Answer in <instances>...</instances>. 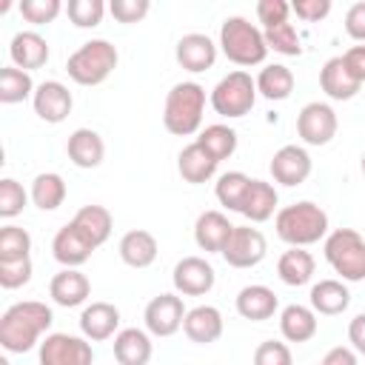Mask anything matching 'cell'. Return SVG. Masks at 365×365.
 <instances>
[{"mask_svg": "<svg viewBox=\"0 0 365 365\" xmlns=\"http://www.w3.org/2000/svg\"><path fill=\"white\" fill-rule=\"evenodd\" d=\"M51 322H54V314L46 302H37V299L14 302L0 317V345H3V351H9V354L31 351L40 342V336L51 328Z\"/></svg>", "mask_w": 365, "mask_h": 365, "instance_id": "obj_1", "label": "cell"}, {"mask_svg": "<svg viewBox=\"0 0 365 365\" xmlns=\"http://www.w3.org/2000/svg\"><path fill=\"white\" fill-rule=\"evenodd\" d=\"M274 228H277V237L288 242L291 248H305L328 237V214L317 202L302 200V202L279 208Z\"/></svg>", "mask_w": 365, "mask_h": 365, "instance_id": "obj_2", "label": "cell"}, {"mask_svg": "<svg viewBox=\"0 0 365 365\" xmlns=\"http://www.w3.org/2000/svg\"><path fill=\"white\" fill-rule=\"evenodd\" d=\"M202 108H205V88L194 80L177 83L165 94L163 108V125L174 137H191L202 125Z\"/></svg>", "mask_w": 365, "mask_h": 365, "instance_id": "obj_3", "label": "cell"}, {"mask_svg": "<svg viewBox=\"0 0 365 365\" xmlns=\"http://www.w3.org/2000/svg\"><path fill=\"white\" fill-rule=\"evenodd\" d=\"M220 48L237 66H259L268 57L265 34L245 17H225L220 26Z\"/></svg>", "mask_w": 365, "mask_h": 365, "instance_id": "obj_4", "label": "cell"}, {"mask_svg": "<svg viewBox=\"0 0 365 365\" xmlns=\"http://www.w3.org/2000/svg\"><path fill=\"white\" fill-rule=\"evenodd\" d=\"M117 60L120 54L108 40H88L66 60V71L77 86H100L111 77Z\"/></svg>", "mask_w": 365, "mask_h": 365, "instance_id": "obj_5", "label": "cell"}, {"mask_svg": "<svg viewBox=\"0 0 365 365\" xmlns=\"http://www.w3.org/2000/svg\"><path fill=\"white\" fill-rule=\"evenodd\" d=\"M325 259L342 282L365 279V240L354 228H336L325 237Z\"/></svg>", "mask_w": 365, "mask_h": 365, "instance_id": "obj_6", "label": "cell"}, {"mask_svg": "<svg viewBox=\"0 0 365 365\" xmlns=\"http://www.w3.org/2000/svg\"><path fill=\"white\" fill-rule=\"evenodd\" d=\"M257 103V80L237 68V71H228L214 88H211V108L220 114V117H245Z\"/></svg>", "mask_w": 365, "mask_h": 365, "instance_id": "obj_7", "label": "cell"}, {"mask_svg": "<svg viewBox=\"0 0 365 365\" xmlns=\"http://www.w3.org/2000/svg\"><path fill=\"white\" fill-rule=\"evenodd\" d=\"M94 351L86 336L74 334H46L40 342V365H91Z\"/></svg>", "mask_w": 365, "mask_h": 365, "instance_id": "obj_8", "label": "cell"}, {"mask_svg": "<svg viewBox=\"0 0 365 365\" xmlns=\"http://www.w3.org/2000/svg\"><path fill=\"white\" fill-rule=\"evenodd\" d=\"M265 251H268V242H265L259 228L234 225V231H231V237L222 248V259L231 268H254L265 259Z\"/></svg>", "mask_w": 365, "mask_h": 365, "instance_id": "obj_9", "label": "cell"}, {"mask_svg": "<svg viewBox=\"0 0 365 365\" xmlns=\"http://www.w3.org/2000/svg\"><path fill=\"white\" fill-rule=\"evenodd\" d=\"M336 111L328 103H308L297 114V134L305 145H328L336 137Z\"/></svg>", "mask_w": 365, "mask_h": 365, "instance_id": "obj_10", "label": "cell"}, {"mask_svg": "<svg viewBox=\"0 0 365 365\" xmlns=\"http://www.w3.org/2000/svg\"><path fill=\"white\" fill-rule=\"evenodd\" d=\"M171 282H174L177 294H182V297H202L214 288L217 274H214V265L205 257H182L174 265Z\"/></svg>", "mask_w": 365, "mask_h": 365, "instance_id": "obj_11", "label": "cell"}, {"mask_svg": "<svg viewBox=\"0 0 365 365\" xmlns=\"http://www.w3.org/2000/svg\"><path fill=\"white\" fill-rule=\"evenodd\" d=\"M185 305L177 294H160L154 297L148 305H145V328L148 334L154 336H174L180 328H182V319H185Z\"/></svg>", "mask_w": 365, "mask_h": 365, "instance_id": "obj_12", "label": "cell"}, {"mask_svg": "<svg viewBox=\"0 0 365 365\" xmlns=\"http://www.w3.org/2000/svg\"><path fill=\"white\" fill-rule=\"evenodd\" d=\"M268 168H271L274 182L294 188V185H302L311 177L314 165H311V154L302 145H282L279 151H274Z\"/></svg>", "mask_w": 365, "mask_h": 365, "instance_id": "obj_13", "label": "cell"}, {"mask_svg": "<svg viewBox=\"0 0 365 365\" xmlns=\"http://www.w3.org/2000/svg\"><path fill=\"white\" fill-rule=\"evenodd\" d=\"M31 103H34V114H37L40 120L57 125V123H63V120L71 114L74 97H71V91H68L60 80H46V83H40V86L34 88Z\"/></svg>", "mask_w": 365, "mask_h": 365, "instance_id": "obj_14", "label": "cell"}, {"mask_svg": "<svg viewBox=\"0 0 365 365\" xmlns=\"http://www.w3.org/2000/svg\"><path fill=\"white\" fill-rule=\"evenodd\" d=\"M174 57L177 63L185 68V71H208L214 63H217V46L208 34H200V31H191V34H182L177 40V48H174Z\"/></svg>", "mask_w": 365, "mask_h": 365, "instance_id": "obj_15", "label": "cell"}, {"mask_svg": "<svg viewBox=\"0 0 365 365\" xmlns=\"http://www.w3.org/2000/svg\"><path fill=\"white\" fill-rule=\"evenodd\" d=\"M91 251L94 245L86 240V234L74 222H66L51 240V254L63 268H80L83 262H88Z\"/></svg>", "mask_w": 365, "mask_h": 365, "instance_id": "obj_16", "label": "cell"}, {"mask_svg": "<svg viewBox=\"0 0 365 365\" xmlns=\"http://www.w3.org/2000/svg\"><path fill=\"white\" fill-rule=\"evenodd\" d=\"M120 328V311L111 302H91L80 314V331L88 342H103L117 336Z\"/></svg>", "mask_w": 365, "mask_h": 365, "instance_id": "obj_17", "label": "cell"}, {"mask_svg": "<svg viewBox=\"0 0 365 365\" xmlns=\"http://www.w3.org/2000/svg\"><path fill=\"white\" fill-rule=\"evenodd\" d=\"M48 294H51V299H54L57 305H63V308H77V305H83V302L88 299L91 282H88V277H86L83 271H77V268H63V271H57V274L51 277Z\"/></svg>", "mask_w": 365, "mask_h": 365, "instance_id": "obj_18", "label": "cell"}, {"mask_svg": "<svg viewBox=\"0 0 365 365\" xmlns=\"http://www.w3.org/2000/svg\"><path fill=\"white\" fill-rule=\"evenodd\" d=\"M182 331L197 345L217 342L222 336V314H220V308H214V305H197V308H191L185 314V319H182Z\"/></svg>", "mask_w": 365, "mask_h": 365, "instance_id": "obj_19", "label": "cell"}, {"mask_svg": "<svg viewBox=\"0 0 365 365\" xmlns=\"http://www.w3.org/2000/svg\"><path fill=\"white\" fill-rule=\"evenodd\" d=\"M231 231H234V225L228 222V217L222 211H202L194 222V240L208 254H222Z\"/></svg>", "mask_w": 365, "mask_h": 365, "instance_id": "obj_20", "label": "cell"}, {"mask_svg": "<svg viewBox=\"0 0 365 365\" xmlns=\"http://www.w3.org/2000/svg\"><path fill=\"white\" fill-rule=\"evenodd\" d=\"M9 54H11V63L23 71H34V68H43L46 60H48V43L46 37H40L37 31H17L9 43Z\"/></svg>", "mask_w": 365, "mask_h": 365, "instance_id": "obj_21", "label": "cell"}, {"mask_svg": "<svg viewBox=\"0 0 365 365\" xmlns=\"http://www.w3.org/2000/svg\"><path fill=\"white\" fill-rule=\"evenodd\" d=\"M66 154L77 168H97L106 157V143L94 128H77L68 134Z\"/></svg>", "mask_w": 365, "mask_h": 365, "instance_id": "obj_22", "label": "cell"}, {"mask_svg": "<svg viewBox=\"0 0 365 365\" xmlns=\"http://www.w3.org/2000/svg\"><path fill=\"white\" fill-rule=\"evenodd\" d=\"M237 314L242 319H251V322H262V319H271L279 308L277 302V294L268 288V285H245L240 294H237Z\"/></svg>", "mask_w": 365, "mask_h": 365, "instance_id": "obj_23", "label": "cell"}, {"mask_svg": "<svg viewBox=\"0 0 365 365\" xmlns=\"http://www.w3.org/2000/svg\"><path fill=\"white\" fill-rule=\"evenodd\" d=\"M217 160L194 140V143H188L182 151H180V157H177V171H180V177L185 180V182H191V185H200V182H208L214 174H217Z\"/></svg>", "mask_w": 365, "mask_h": 365, "instance_id": "obj_24", "label": "cell"}, {"mask_svg": "<svg viewBox=\"0 0 365 365\" xmlns=\"http://www.w3.org/2000/svg\"><path fill=\"white\" fill-rule=\"evenodd\" d=\"M157 237L145 228H134V231H125L123 240H120V259L128 265V268H148L154 259H157Z\"/></svg>", "mask_w": 365, "mask_h": 365, "instance_id": "obj_25", "label": "cell"}, {"mask_svg": "<svg viewBox=\"0 0 365 365\" xmlns=\"http://www.w3.org/2000/svg\"><path fill=\"white\" fill-rule=\"evenodd\" d=\"M319 86L331 100H351L362 88V83L348 71L342 57H331L319 71Z\"/></svg>", "mask_w": 365, "mask_h": 365, "instance_id": "obj_26", "label": "cell"}, {"mask_svg": "<svg viewBox=\"0 0 365 365\" xmlns=\"http://www.w3.org/2000/svg\"><path fill=\"white\" fill-rule=\"evenodd\" d=\"M317 328H319L317 311L308 305L294 302V305H285L279 314V331L288 342H308L317 336Z\"/></svg>", "mask_w": 365, "mask_h": 365, "instance_id": "obj_27", "label": "cell"}, {"mask_svg": "<svg viewBox=\"0 0 365 365\" xmlns=\"http://www.w3.org/2000/svg\"><path fill=\"white\" fill-rule=\"evenodd\" d=\"M154 348L151 336L140 328H123L114 336V359L120 365H148Z\"/></svg>", "mask_w": 365, "mask_h": 365, "instance_id": "obj_28", "label": "cell"}, {"mask_svg": "<svg viewBox=\"0 0 365 365\" xmlns=\"http://www.w3.org/2000/svg\"><path fill=\"white\" fill-rule=\"evenodd\" d=\"M277 202H279V194H277V188H274L271 182H265V180H251L240 214H242L248 222H265V220L274 217Z\"/></svg>", "mask_w": 365, "mask_h": 365, "instance_id": "obj_29", "label": "cell"}, {"mask_svg": "<svg viewBox=\"0 0 365 365\" xmlns=\"http://www.w3.org/2000/svg\"><path fill=\"white\" fill-rule=\"evenodd\" d=\"M351 305V291L342 279H319L311 288V308L322 317H336Z\"/></svg>", "mask_w": 365, "mask_h": 365, "instance_id": "obj_30", "label": "cell"}, {"mask_svg": "<svg viewBox=\"0 0 365 365\" xmlns=\"http://www.w3.org/2000/svg\"><path fill=\"white\" fill-rule=\"evenodd\" d=\"M71 222L86 234V240H88L94 248H100V245L111 237V228H114L111 211H108L106 205H83V208L74 214Z\"/></svg>", "mask_w": 365, "mask_h": 365, "instance_id": "obj_31", "label": "cell"}, {"mask_svg": "<svg viewBox=\"0 0 365 365\" xmlns=\"http://www.w3.org/2000/svg\"><path fill=\"white\" fill-rule=\"evenodd\" d=\"M314 268H317V262H314V257H311L305 248H288V251H282L279 259H277V274H279V279H282L285 285H291V288H299V285L311 282Z\"/></svg>", "mask_w": 365, "mask_h": 365, "instance_id": "obj_32", "label": "cell"}, {"mask_svg": "<svg viewBox=\"0 0 365 365\" xmlns=\"http://www.w3.org/2000/svg\"><path fill=\"white\" fill-rule=\"evenodd\" d=\"M294 71L282 63H271L257 74V94H262L265 100H285L294 91Z\"/></svg>", "mask_w": 365, "mask_h": 365, "instance_id": "obj_33", "label": "cell"}, {"mask_svg": "<svg viewBox=\"0 0 365 365\" xmlns=\"http://www.w3.org/2000/svg\"><path fill=\"white\" fill-rule=\"evenodd\" d=\"M66 200V180L54 171H46V174H37L34 182H31V202L40 208V211H54L60 208Z\"/></svg>", "mask_w": 365, "mask_h": 365, "instance_id": "obj_34", "label": "cell"}, {"mask_svg": "<svg viewBox=\"0 0 365 365\" xmlns=\"http://www.w3.org/2000/svg\"><path fill=\"white\" fill-rule=\"evenodd\" d=\"M34 80L29 71L17 68V66H6L0 68V103L11 106V103H23L29 97H34Z\"/></svg>", "mask_w": 365, "mask_h": 365, "instance_id": "obj_35", "label": "cell"}, {"mask_svg": "<svg viewBox=\"0 0 365 365\" xmlns=\"http://www.w3.org/2000/svg\"><path fill=\"white\" fill-rule=\"evenodd\" d=\"M197 143H200L217 163H222V160H228V157L237 151V131L228 128V125H222V123H214V125H205V128L200 131Z\"/></svg>", "mask_w": 365, "mask_h": 365, "instance_id": "obj_36", "label": "cell"}, {"mask_svg": "<svg viewBox=\"0 0 365 365\" xmlns=\"http://www.w3.org/2000/svg\"><path fill=\"white\" fill-rule=\"evenodd\" d=\"M248 185H251V177H248V174H242V171H225V174L217 180L214 194H217L220 205H225L228 211H242Z\"/></svg>", "mask_w": 365, "mask_h": 365, "instance_id": "obj_37", "label": "cell"}, {"mask_svg": "<svg viewBox=\"0 0 365 365\" xmlns=\"http://www.w3.org/2000/svg\"><path fill=\"white\" fill-rule=\"evenodd\" d=\"M31 251V237L20 225H3L0 228V262L26 259Z\"/></svg>", "mask_w": 365, "mask_h": 365, "instance_id": "obj_38", "label": "cell"}, {"mask_svg": "<svg viewBox=\"0 0 365 365\" xmlns=\"http://www.w3.org/2000/svg\"><path fill=\"white\" fill-rule=\"evenodd\" d=\"M262 34H265V46L274 48L277 54H285V57H299V54H302V40H299L294 23L271 26V29H265Z\"/></svg>", "mask_w": 365, "mask_h": 365, "instance_id": "obj_39", "label": "cell"}, {"mask_svg": "<svg viewBox=\"0 0 365 365\" xmlns=\"http://www.w3.org/2000/svg\"><path fill=\"white\" fill-rule=\"evenodd\" d=\"M66 14L77 29H94V26H100V20L106 14V3L103 0H68Z\"/></svg>", "mask_w": 365, "mask_h": 365, "instance_id": "obj_40", "label": "cell"}, {"mask_svg": "<svg viewBox=\"0 0 365 365\" xmlns=\"http://www.w3.org/2000/svg\"><path fill=\"white\" fill-rule=\"evenodd\" d=\"M29 197H31V194H26V188H23L17 180H11V177L0 180V217H3V220L17 217V214L26 208Z\"/></svg>", "mask_w": 365, "mask_h": 365, "instance_id": "obj_41", "label": "cell"}, {"mask_svg": "<svg viewBox=\"0 0 365 365\" xmlns=\"http://www.w3.org/2000/svg\"><path fill=\"white\" fill-rule=\"evenodd\" d=\"M60 11H63V3H60V0H23V3H20L23 20L34 23V26L51 23Z\"/></svg>", "mask_w": 365, "mask_h": 365, "instance_id": "obj_42", "label": "cell"}, {"mask_svg": "<svg viewBox=\"0 0 365 365\" xmlns=\"http://www.w3.org/2000/svg\"><path fill=\"white\" fill-rule=\"evenodd\" d=\"M254 365H294L291 348L279 339H265L254 351Z\"/></svg>", "mask_w": 365, "mask_h": 365, "instance_id": "obj_43", "label": "cell"}, {"mask_svg": "<svg viewBox=\"0 0 365 365\" xmlns=\"http://www.w3.org/2000/svg\"><path fill=\"white\" fill-rule=\"evenodd\" d=\"M31 279V257L26 259H11V262H0V285L3 288H20Z\"/></svg>", "mask_w": 365, "mask_h": 365, "instance_id": "obj_44", "label": "cell"}, {"mask_svg": "<svg viewBox=\"0 0 365 365\" xmlns=\"http://www.w3.org/2000/svg\"><path fill=\"white\" fill-rule=\"evenodd\" d=\"M148 9H151L148 0H111L108 3V11L117 23H140L148 14Z\"/></svg>", "mask_w": 365, "mask_h": 365, "instance_id": "obj_45", "label": "cell"}, {"mask_svg": "<svg viewBox=\"0 0 365 365\" xmlns=\"http://www.w3.org/2000/svg\"><path fill=\"white\" fill-rule=\"evenodd\" d=\"M288 14H291V3H285V0H259L257 3V20L265 29L288 23Z\"/></svg>", "mask_w": 365, "mask_h": 365, "instance_id": "obj_46", "label": "cell"}, {"mask_svg": "<svg viewBox=\"0 0 365 365\" xmlns=\"http://www.w3.org/2000/svg\"><path fill=\"white\" fill-rule=\"evenodd\" d=\"M291 11L305 23H319L331 14V0H294Z\"/></svg>", "mask_w": 365, "mask_h": 365, "instance_id": "obj_47", "label": "cell"}, {"mask_svg": "<svg viewBox=\"0 0 365 365\" xmlns=\"http://www.w3.org/2000/svg\"><path fill=\"white\" fill-rule=\"evenodd\" d=\"M345 31L348 37H354L356 43H365V0L354 3L345 11Z\"/></svg>", "mask_w": 365, "mask_h": 365, "instance_id": "obj_48", "label": "cell"}, {"mask_svg": "<svg viewBox=\"0 0 365 365\" xmlns=\"http://www.w3.org/2000/svg\"><path fill=\"white\" fill-rule=\"evenodd\" d=\"M342 60H345L348 71H351L359 83H365V46H351V48L342 54Z\"/></svg>", "mask_w": 365, "mask_h": 365, "instance_id": "obj_49", "label": "cell"}, {"mask_svg": "<svg viewBox=\"0 0 365 365\" xmlns=\"http://www.w3.org/2000/svg\"><path fill=\"white\" fill-rule=\"evenodd\" d=\"M348 342L354 345L356 354L365 356V314H356V317L348 322Z\"/></svg>", "mask_w": 365, "mask_h": 365, "instance_id": "obj_50", "label": "cell"}, {"mask_svg": "<svg viewBox=\"0 0 365 365\" xmlns=\"http://www.w3.org/2000/svg\"><path fill=\"white\" fill-rule=\"evenodd\" d=\"M319 365H359V362H356L354 348L336 345V348H331V351L322 356V362H319Z\"/></svg>", "mask_w": 365, "mask_h": 365, "instance_id": "obj_51", "label": "cell"}, {"mask_svg": "<svg viewBox=\"0 0 365 365\" xmlns=\"http://www.w3.org/2000/svg\"><path fill=\"white\" fill-rule=\"evenodd\" d=\"M359 168H362V174H365V154H362V160H359Z\"/></svg>", "mask_w": 365, "mask_h": 365, "instance_id": "obj_52", "label": "cell"}, {"mask_svg": "<svg viewBox=\"0 0 365 365\" xmlns=\"http://www.w3.org/2000/svg\"><path fill=\"white\" fill-rule=\"evenodd\" d=\"M0 365H9V362H6V359H0Z\"/></svg>", "mask_w": 365, "mask_h": 365, "instance_id": "obj_53", "label": "cell"}]
</instances>
